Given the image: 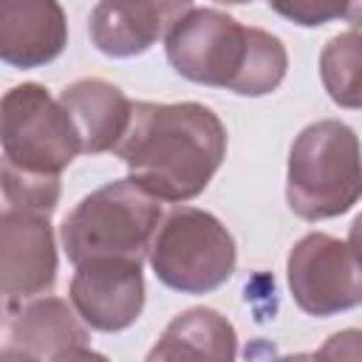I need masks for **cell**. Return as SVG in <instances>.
<instances>
[{"instance_id":"6da1fadb","label":"cell","mask_w":362,"mask_h":362,"mask_svg":"<svg viewBox=\"0 0 362 362\" xmlns=\"http://www.w3.org/2000/svg\"><path fill=\"white\" fill-rule=\"evenodd\" d=\"M130 175L161 201L198 198L226 158V127L201 102H133L113 150Z\"/></svg>"},{"instance_id":"7a4b0ae2","label":"cell","mask_w":362,"mask_h":362,"mask_svg":"<svg viewBox=\"0 0 362 362\" xmlns=\"http://www.w3.org/2000/svg\"><path fill=\"white\" fill-rule=\"evenodd\" d=\"M175 74L238 96L272 93L288 71V51L272 31L240 25L218 8H189L164 37Z\"/></svg>"},{"instance_id":"3957f363","label":"cell","mask_w":362,"mask_h":362,"mask_svg":"<svg viewBox=\"0 0 362 362\" xmlns=\"http://www.w3.org/2000/svg\"><path fill=\"white\" fill-rule=\"evenodd\" d=\"M362 198V147L354 127L320 119L300 130L288 150L286 201L303 221L345 215Z\"/></svg>"},{"instance_id":"277c9868","label":"cell","mask_w":362,"mask_h":362,"mask_svg":"<svg viewBox=\"0 0 362 362\" xmlns=\"http://www.w3.org/2000/svg\"><path fill=\"white\" fill-rule=\"evenodd\" d=\"M161 218V198L127 175L88 192L65 215L59 240L74 266L93 257L144 263Z\"/></svg>"},{"instance_id":"5b68a950","label":"cell","mask_w":362,"mask_h":362,"mask_svg":"<svg viewBox=\"0 0 362 362\" xmlns=\"http://www.w3.org/2000/svg\"><path fill=\"white\" fill-rule=\"evenodd\" d=\"M147 260L167 288L181 294H209L232 277L238 246L232 232L212 212L173 206L150 240Z\"/></svg>"},{"instance_id":"8992f818","label":"cell","mask_w":362,"mask_h":362,"mask_svg":"<svg viewBox=\"0 0 362 362\" xmlns=\"http://www.w3.org/2000/svg\"><path fill=\"white\" fill-rule=\"evenodd\" d=\"M3 167L28 175H62L82 153L79 133L48 88L37 82L14 85L0 102Z\"/></svg>"},{"instance_id":"52a82bcc","label":"cell","mask_w":362,"mask_h":362,"mask_svg":"<svg viewBox=\"0 0 362 362\" xmlns=\"http://www.w3.org/2000/svg\"><path fill=\"white\" fill-rule=\"evenodd\" d=\"M288 291L300 311L334 317L362 305V263L348 240L325 232L303 235L286 260Z\"/></svg>"},{"instance_id":"ba28073f","label":"cell","mask_w":362,"mask_h":362,"mask_svg":"<svg viewBox=\"0 0 362 362\" xmlns=\"http://www.w3.org/2000/svg\"><path fill=\"white\" fill-rule=\"evenodd\" d=\"M3 359H90L88 322L62 297L37 294L3 303Z\"/></svg>"},{"instance_id":"9c48e42d","label":"cell","mask_w":362,"mask_h":362,"mask_svg":"<svg viewBox=\"0 0 362 362\" xmlns=\"http://www.w3.org/2000/svg\"><path fill=\"white\" fill-rule=\"evenodd\" d=\"M71 305L102 334L130 328L144 311V274L139 260L93 257L76 266L68 288Z\"/></svg>"},{"instance_id":"30bf717a","label":"cell","mask_w":362,"mask_h":362,"mask_svg":"<svg viewBox=\"0 0 362 362\" xmlns=\"http://www.w3.org/2000/svg\"><path fill=\"white\" fill-rule=\"evenodd\" d=\"M51 215L3 206L0 212V291L6 300L45 294L57 283V243Z\"/></svg>"},{"instance_id":"8fae6325","label":"cell","mask_w":362,"mask_h":362,"mask_svg":"<svg viewBox=\"0 0 362 362\" xmlns=\"http://www.w3.org/2000/svg\"><path fill=\"white\" fill-rule=\"evenodd\" d=\"M192 8V0H99L88 20L96 51L130 59L150 51Z\"/></svg>"},{"instance_id":"7c38bea8","label":"cell","mask_w":362,"mask_h":362,"mask_svg":"<svg viewBox=\"0 0 362 362\" xmlns=\"http://www.w3.org/2000/svg\"><path fill=\"white\" fill-rule=\"evenodd\" d=\"M68 45L59 0H0V59L11 68H42Z\"/></svg>"},{"instance_id":"4fadbf2b","label":"cell","mask_w":362,"mask_h":362,"mask_svg":"<svg viewBox=\"0 0 362 362\" xmlns=\"http://www.w3.org/2000/svg\"><path fill=\"white\" fill-rule=\"evenodd\" d=\"M59 102L79 133L82 153L90 156L116 150L133 116V102L124 96V90L99 76L71 82L62 88Z\"/></svg>"},{"instance_id":"5bb4252c","label":"cell","mask_w":362,"mask_h":362,"mask_svg":"<svg viewBox=\"0 0 362 362\" xmlns=\"http://www.w3.org/2000/svg\"><path fill=\"white\" fill-rule=\"evenodd\" d=\"M238 356V334L235 325L215 308L195 305L173 317L164 328L161 339L147 354L150 362L156 359H212V362H232Z\"/></svg>"},{"instance_id":"9a60e30c","label":"cell","mask_w":362,"mask_h":362,"mask_svg":"<svg viewBox=\"0 0 362 362\" xmlns=\"http://www.w3.org/2000/svg\"><path fill=\"white\" fill-rule=\"evenodd\" d=\"M320 79L334 105L362 110V34L331 37L320 51Z\"/></svg>"},{"instance_id":"2e32d148","label":"cell","mask_w":362,"mask_h":362,"mask_svg":"<svg viewBox=\"0 0 362 362\" xmlns=\"http://www.w3.org/2000/svg\"><path fill=\"white\" fill-rule=\"evenodd\" d=\"M59 192H62L59 175H28V173H17L11 167H3V198H6V206L51 215L57 209Z\"/></svg>"},{"instance_id":"e0dca14e","label":"cell","mask_w":362,"mask_h":362,"mask_svg":"<svg viewBox=\"0 0 362 362\" xmlns=\"http://www.w3.org/2000/svg\"><path fill=\"white\" fill-rule=\"evenodd\" d=\"M269 8L280 17H286L294 25L317 28L331 20H339L348 0H266Z\"/></svg>"},{"instance_id":"ac0fdd59","label":"cell","mask_w":362,"mask_h":362,"mask_svg":"<svg viewBox=\"0 0 362 362\" xmlns=\"http://www.w3.org/2000/svg\"><path fill=\"white\" fill-rule=\"evenodd\" d=\"M322 359H362V331L359 328H345L328 337V342L317 351Z\"/></svg>"},{"instance_id":"d6986e66","label":"cell","mask_w":362,"mask_h":362,"mask_svg":"<svg viewBox=\"0 0 362 362\" xmlns=\"http://www.w3.org/2000/svg\"><path fill=\"white\" fill-rule=\"evenodd\" d=\"M348 246L356 255V260L362 263V215H356L354 223H351V229H348Z\"/></svg>"},{"instance_id":"ffe728a7","label":"cell","mask_w":362,"mask_h":362,"mask_svg":"<svg viewBox=\"0 0 362 362\" xmlns=\"http://www.w3.org/2000/svg\"><path fill=\"white\" fill-rule=\"evenodd\" d=\"M342 20L354 28H362V0H348L345 11H342Z\"/></svg>"},{"instance_id":"44dd1931","label":"cell","mask_w":362,"mask_h":362,"mask_svg":"<svg viewBox=\"0 0 362 362\" xmlns=\"http://www.w3.org/2000/svg\"><path fill=\"white\" fill-rule=\"evenodd\" d=\"M221 6H240V3H252V0H215Z\"/></svg>"}]
</instances>
